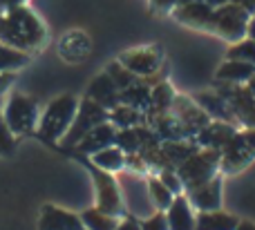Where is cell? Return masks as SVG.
Segmentation results:
<instances>
[{
  "label": "cell",
  "instance_id": "obj_1",
  "mask_svg": "<svg viewBox=\"0 0 255 230\" xmlns=\"http://www.w3.org/2000/svg\"><path fill=\"white\" fill-rule=\"evenodd\" d=\"M0 36L7 45H13L18 49L38 47L45 38V27L25 7H13L9 13L0 20Z\"/></svg>",
  "mask_w": 255,
  "mask_h": 230
},
{
  "label": "cell",
  "instance_id": "obj_2",
  "mask_svg": "<svg viewBox=\"0 0 255 230\" xmlns=\"http://www.w3.org/2000/svg\"><path fill=\"white\" fill-rule=\"evenodd\" d=\"M76 110H79V101H76L74 96H70V94L54 98L47 105V110H45L43 121H40V130H38L40 137H43L45 141H56V139H61L63 134L70 130L72 121H74V116H76Z\"/></svg>",
  "mask_w": 255,
  "mask_h": 230
},
{
  "label": "cell",
  "instance_id": "obj_3",
  "mask_svg": "<svg viewBox=\"0 0 255 230\" xmlns=\"http://www.w3.org/2000/svg\"><path fill=\"white\" fill-rule=\"evenodd\" d=\"M217 161H220L217 150H206L195 156H188L184 161V165L179 168V172H177V177L181 179V186L193 190V188L206 183L208 179H213V174L217 170Z\"/></svg>",
  "mask_w": 255,
  "mask_h": 230
},
{
  "label": "cell",
  "instance_id": "obj_4",
  "mask_svg": "<svg viewBox=\"0 0 255 230\" xmlns=\"http://www.w3.org/2000/svg\"><path fill=\"white\" fill-rule=\"evenodd\" d=\"M36 116H38V110H36L34 98L25 96V94H13L9 98L7 110H4V123L13 134L29 132L36 125Z\"/></svg>",
  "mask_w": 255,
  "mask_h": 230
},
{
  "label": "cell",
  "instance_id": "obj_5",
  "mask_svg": "<svg viewBox=\"0 0 255 230\" xmlns=\"http://www.w3.org/2000/svg\"><path fill=\"white\" fill-rule=\"evenodd\" d=\"M106 119H108V114H106V110H103V105H99V103L92 101V98H85V101L81 103V107L76 110V116L70 125V132H67V137H65V143L81 141L92 128L106 123Z\"/></svg>",
  "mask_w": 255,
  "mask_h": 230
},
{
  "label": "cell",
  "instance_id": "obj_6",
  "mask_svg": "<svg viewBox=\"0 0 255 230\" xmlns=\"http://www.w3.org/2000/svg\"><path fill=\"white\" fill-rule=\"evenodd\" d=\"M121 199L128 201V208L134 217H150L152 215V199L148 192V181H141L136 174H124L121 177Z\"/></svg>",
  "mask_w": 255,
  "mask_h": 230
},
{
  "label": "cell",
  "instance_id": "obj_7",
  "mask_svg": "<svg viewBox=\"0 0 255 230\" xmlns=\"http://www.w3.org/2000/svg\"><path fill=\"white\" fill-rule=\"evenodd\" d=\"M249 18H247V11L244 7L240 4H224L217 13H213L211 22L215 25V29L224 36L226 40L231 43H240L242 36L247 34V25H249Z\"/></svg>",
  "mask_w": 255,
  "mask_h": 230
},
{
  "label": "cell",
  "instance_id": "obj_8",
  "mask_svg": "<svg viewBox=\"0 0 255 230\" xmlns=\"http://www.w3.org/2000/svg\"><path fill=\"white\" fill-rule=\"evenodd\" d=\"M94 186H97V208L106 215L119 217L124 210V199H121V190L115 179L110 177V172L94 168Z\"/></svg>",
  "mask_w": 255,
  "mask_h": 230
},
{
  "label": "cell",
  "instance_id": "obj_9",
  "mask_svg": "<svg viewBox=\"0 0 255 230\" xmlns=\"http://www.w3.org/2000/svg\"><path fill=\"white\" fill-rule=\"evenodd\" d=\"M119 63L132 74L150 76L161 65V52H159V47H139V49L121 54Z\"/></svg>",
  "mask_w": 255,
  "mask_h": 230
},
{
  "label": "cell",
  "instance_id": "obj_10",
  "mask_svg": "<svg viewBox=\"0 0 255 230\" xmlns=\"http://www.w3.org/2000/svg\"><path fill=\"white\" fill-rule=\"evenodd\" d=\"M58 54L65 63H83L92 54V40L81 29L65 31L58 40Z\"/></svg>",
  "mask_w": 255,
  "mask_h": 230
},
{
  "label": "cell",
  "instance_id": "obj_11",
  "mask_svg": "<svg viewBox=\"0 0 255 230\" xmlns=\"http://www.w3.org/2000/svg\"><path fill=\"white\" fill-rule=\"evenodd\" d=\"M222 148H224V152H222L220 156H222V163H224L226 172H235V170L244 168V165L253 159V150L249 148V143L244 141L242 134H233Z\"/></svg>",
  "mask_w": 255,
  "mask_h": 230
},
{
  "label": "cell",
  "instance_id": "obj_12",
  "mask_svg": "<svg viewBox=\"0 0 255 230\" xmlns=\"http://www.w3.org/2000/svg\"><path fill=\"white\" fill-rule=\"evenodd\" d=\"M40 230H83V222L79 215L67 213L56 206H45L40 210Z\"/></svg>",
  "mask_w": 255,
  "mask_h": 230
},
{
  "label": "cell",
  "instance_id": "obj_13",
  "mask_svg": "<svg viewBox=\"0 0 255 230\" xmlns=\"http://www.w3.org/2000/svg\"><path fill=\"white\" fill-rule=\"evenodd\" d=\"M188 195H190V204H193L195 208H199L202 213L217 210L220 208V201H222V181L217 177H213V179H208L206 183H202V186L188 190Z\"/></svg>",
  "mask_w": 255,
  "mask_h": 230
},
{
  "label": "cell",
  "instance_id": "obj_14",
  "mask_svg": "<svg viewBox=\"0 0 255 230\" xmlns=\"http://www.w3.org/2000/svg\"><path fill=\"white\" fill-rule=\"evenodd\" d=\"M166 222L168 230H195V215L184 195H175L172 204L168 206Z\"/></svg>",
  "mask_w": 255,
  "mask_h": 230
},
{
  "label": "cell",
  "instance_id": "obj_15",
  "mask_svg": "<svg viewBox=\"0 0 255 230\" xmlns=\"http://www.w3.org/2000/svg\"><path fill=\"white\" fill-rule=\"evenodd\" d=\"M117 141V132L112 125L101 123L97 128H92L83 139L79 141V150L88 152V154H94V152L103 150V148H110L112 143Z\"/></svg>",
  "mask_w": 255,
  "mask_h": 230
},
{
  "label": "cell",
  "instance_id": "obj_16",
  "mask_svg": "<svg viewBox=\"0 0 255 230\" xmlns=\"http://www.w3.org/2000/svg\"><path fill=\"white\" fill-rule=\"evenodd\" d=\"M238 219L233 215L224 213V210H208L195 217V230H235L238 228Z\"/></svg>",
  "mask_w": 255,
  "mask_h": 230
},
{
  "label": "cell",
  "instance_id": "obj_17",
  "mask_svg": "<svg viewBox=\"0 0 255 230\" xmlns=\"http://www.w3.org/2000/svg\"><path fill=\"white\" fill-rule=\"evenodd\" d=\"M119 87L115 85V80L110 78V74H101L97 80H94L92 85H90V98L92 101H97L99 105H112V103H117V98H119Z\"/></svg>",
  "mask_w": 255,
  "mask_h": 230
},
{
  "label": "cell",
  "instance_id": "obj_18",
  "mask_svg": "<svg viewBox=\"0 0 255 230\" xmlns=\"http://www.w3.org/2000/svg\"><path fill=\"white\" fill-rule=\"evenodd\" d=\"M92 163L94 168L103 170V172H119L126 165V156L121 148H103V150L94 152L92 154Z\"/></svg>",
  "mask_w": 255,
  "mask_h": 230
},
{
  "label": "cell",
  "instance_id": "obj_19",
  "mask_svg": "<svg viewBox=\"0 0 255 230\" xmlns=\"http://www.w3.org/2000/svg\"><path fill=\"white\" fill-rule=\"evenodd\" d=\"M217 76H220L222 80H231V83H244V80L249 83V80H251L253 76H255V65L231 58V61L226 63V65H222V67H220Z\"/></svg>",
  "mask_w": 255,
  "mask_h": 230
},
{
  "label": "cell",
  "instance_id": "obj_20",
  "mask_svg": "<svg viewBox=\"0 0 255 230\" xmlns=\"http://www.w3.org/2000/svg\"><path fill=\"white\" fill-rule=\"evenodd\" d=\"M81 222H83L85 230H115L117 228V217L112 215H106L99 208H90L81 215Z\"/></svg>",
  "mask_w": 255,
  "mask_h": 230
},
{
  "label": "cell",
  "instance_id": "obj_21",
  "mask_svg": "<svg viewBox=\"0 0 255 230\" xmlns=\"http://www.w3.org/2000/svg\"><path fill=\"white\" fill-rule=\"evenodd\" d=\"M148 192H150V199H152L154 208L157 210H168V206L172 204L175 195L168 190V186L161 181V179H148Z\"/></svg>",
  "mask_w": 255,
  "mask_h": 230
},
{
  "label": "cell",
  "instance_id": "obj_22",
  "mask_svg": "<svg viewBox=\"0 0 255 230\" xmlns=\"http://www.w3.org/2000/svg\"><path fill=\"white\" fill-rule=\"evenodd\" d=\"M25 54L18 52L16 47H7V45H0V72H9L16 70V67L25 65Z\"/></svg>",
  "mask_w": 255,
  "mask_h": 230
},
{
  "label": "cell",
  "instance_id": "obj_23",
  "mask_svg": "<svg viewBox=\"0 0 255 230\" xmlns=\"http://www.w3.org/2000/svg\"><path fill=\"white\" fill-rule=\"evenodd\" d=\"M229 58H235V61H244V63L255 65V40H251V38L240 40L235 47H231Z\"/></svg>",
  "mask_w": 255,
  "mask_h": 230
},
{
  "label": "cell",
  "instance_id": "obj_24",
  "mask_svg": "<svg viewBox=\"0 0 255 230\" xmlns=\"http://www.w3.org/2000/svg\"><path fill=\"white\" fill-rule=\"evenodd\" d=\"M112 121H115L119 128H132L134 121H139V114H136L132 107H117V112L112 114Z\"/></svg>",
  "mask_w": 255,
  "mask_h": 230
},
{
  "label": "cell",
  "instance_id": "obj_25",
  "mask_svg": "<svg viewBox=\"0 0 255 230\" xmlns=\"http://www.w3.org/2000/svg\"><path fill=\"white\" fill-rule=\"evenodd\" d=\"M141 230H168V222L163 213H154L141 222Z\"/></svg>",
  "mask_w": 255,
  "mask_h": 230
},
{
  "label": "cell",
  "instance_id": "obj_26",
  "mask_svg": "<svg viewBox=\"0 0 255 230\" xmlns=\"http://www.w3.org/2000/svg\"><path fill=\"white\" fill-rule=\"evenodd\" d=\"M11 134L13 132L7 128V123L0 119V152H2V154H9V152H11V148H13Z\"/></svg>",
  "mask_w": 255,
  "mask_h": 230
},
{
  "label": "cell",
  "instance_id": "obj_27",
  "mask_svg": "<svg viewBox=\"0 0 255 230\" xmlns=\"http://www.w3.org/2000/svg\"><path fill=\"white\" fill-rule=\"evenodd\" d=\"M161 181L166 183L168 190H170L172 195H179L181 188H184V186H181V179L177 177V174H172V172H166V170L161 172Z\"/></svg>",
  "mask_w": 255,
  "mask_h": 230
},
{
  "label": "cell",
  "instance_id": "obj_28",
  "mask_svg": "<svg viewBox=\"0 0 255 230\" xmlns=\"http://www.w3.org/2000/svg\"><path fill=\"white\" fill-rule=\"evenodd\" d=\"M115 230H141V222L134 217V215H130V217H126L124 222L117 224Z\"/></svg>",
  "mask_w": 255,
  "mask_h": 230
},
{
  "label": "cell",
  "instance_id": "obj_29",
  "mask_svg": "<svg viewBox=\"0 0 255 230\" xmlns=\"http://www.w3.org/2000/svg\"><path fill=\"white\" fill-rule=\"evenodd\" d=\"M11 80H13V76L9 72H0V92H4L11 85Z\"/></svg>",
  "mask_w": 255,
  "mask_h": 230
},
{
  "label": "cell",
  "instance_id": "obj_30",
  "mask_svg": "<svg viewBox=\"0 0 255 230\" xmlns=\"http://www.w3.org/2000/svg\"><path fill=\"white\" fill-rule=\"evenodd\" d=\"M242 137H244V141L249 143V148H251L253 154H255V128H253V130H249V132H244Z\"/></svg>",
  "mask_w": 255,
  "mask_h": 230
},
{
  "label": "cell",
  "instance_id": "obj_31",
  "mask_svg": "<svg viewBox=\"0 0 255 230\" xmlns=\"http://www.w3.org/2000/svg\"><path fill=\"white\" fill-rule=\"evenodd\" d=\"M247 34H249V38H251V40H255V18H251V20H249Z\"/></svg>",
  "mask_w": 255,
  "mask_h": 230
},
{
  "label": "cell",
  "instance_id": "obj_32",
  "mask_svg": "<svg viewBox=\"0 0 255 230\" xmlns=\"http://www.w3.org/2000/svg\"><path fill=\"white\" fill-rule=\"evenodd\" d=\"M235 230H255V224H251V222H240Z\"/></svg>",
  "mask_w": 255,
  "mask_h": 230
},
{
  "label": "cell",
  "instance_id": "obj_33",
  "mask_svg": "<svg viewBox=\"0 0 255 230\" xmlns=\"http://www.w3.org/2000/svg\"><path fill=\"white\" fill-rule=\"evenodd\" d=\"M18 2H20V0H0V7H18Z\"/></svg>",
  "mask_w": 255,
  "mask_h": 230
},
{
  "label": "cell",
  "instance_id": "obj_34",
  "mask_svg": "<svg viewBox=\"0 0 255 230\" xmlns=\"http://www.w3.org/2000/svg\"><path fill=\"white\" fill-rule=\"evenodd\" d=\"M170 2H175V0H154V4H157V7H161V9H168V7H170Z\"/></svg>",
  "mask_w": 255,
  "mask_h": 230
},
{
  "label": "cell",
  "instance_id": "obj_35",
  "mask_svg": "<svg viewBox=\"0 0 255 230\" xmlns=\"http://www.w3.org/2000/svg\"><path fill=\"white\" fill-rule=\"evenodd\" d=\"M249 89H251V94H253V96H255V76H253V78H251V80H249Z\"/></svg>",
  "mask_w": 255,
  "mask_h": 230
},
{
  "label": "cell",
  "instance_id": "obj_36",
  "mask_svg": "<svg viewBox=\"0 0 255 230\" xmlns=\"http://www.w3.org/2000/svg\"><path fill=\"white\" fill-rule=\"evenodd\" d=\"M226 0H206V4H224Z\"/></svg>",
  "mask_w": 255,
  "mask_h": 230
},
{
  "label": "cell",
  "instance_id": "obj_37",
  "mask_svg": "<svg viewBox=\"0 0 255 230\" xmlns=\"http://www.w3.org/2000/svg\"><path fill=\"white\" fill-rule=\"evenodd\" d=\"M83 230H85V228H83Z\"/></svg>",
  "mask_w": 255,
  "mask_h": 230
}]
</instances>
